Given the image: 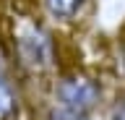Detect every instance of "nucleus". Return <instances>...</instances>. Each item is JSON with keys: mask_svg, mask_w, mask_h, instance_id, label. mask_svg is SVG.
<instances>
[{"mask_svg": "<svg viewBox=\"0 0 125 120\" xmlns=\"http://www.w3.org/2000/svg\"><path fill=\"white\" fill-rule=\"evenodd\" d=\"M8 55H10V63L18 71L21 81L39 78L47 86V81L60 71L57 39L50 32V26L34 16L13 18L10 39H8Z\"/></svg>", "mask_w": 125, "mask_h": 120, "instance_id": "nucleus-1", "label": "nucleus"}, {"mask_svg": "<svg viewBox=\"0 0 125 120\" xmlns=\"http://www.w3.org/2000/svg\"><path fill=\"white\" fill-rule=\"evenodd\" d=\"M104 104V84L83 68H60L47 81L39 120H73L94 115Z\"/></svg>", "mask_w": 125, "mask_h": 120, "instance_id": "nucleus-2", "label": "nucleus"}, {"mask_svg": "<svg viewBox=\"0 0 125 120\" xmlns=\"http://www.w3.org/2000/svg\"><path fill=\"white\" fill-rule=\"evenodd\" d=\"M23 81L10 63L8 50L0 47V120H21Z\"/></svg>", "mask_w": 125, "mask_h": 120, "instance_id": "nucleus-3", "label": "nucleus"}, {"mask_svg": "<svg viewBox=\"0 0 125 120\" xmlns=\"http://www.w3.org/2000/svg\"><path fill=\"white\" fill-rule=\"evenodd\" d=\"M89 0H39L42 13L52 24H73L83 13Z\"/></svg>", "mask_w": 125, "mask_h": 120, "instance_id": "nucleus-4", "label": "nucleus"}, {"mask_svg": "<svg viewBox=\"0 0 125 120\" xmlns=\"http://www.w3.org/2000/svg\"><path fill=\"white\" fill-rule=\"evenodd\" d=\"M104 120H125V89H120L107 104Z\"/></svg>", "mask_w": 125, "mask_h": 120, "instance_id": "nucleus-5", "label": "nucleus"}, {"mask_svg": "<svg viewBox=\"0 0 125 120\" xmlns=\"http://www.w3.org/2000/svg\"><path fill=\"white\" fill-rule=\"evenodd\" d=\"M120 55H123V63H125V39L120 42Z\"/></svg>", "mask_w": 125, "mask_h": 120, "instance_id": "nucleus-6", "label": "nucleus"}, {"mask_svg": "<svg viewBox=\"0 0 125 120\" xmlns=\"http://www.w3.org/2000/svg\"><path fill=\"white\" fill-rule=\"evenodd\" d=\"M73 120H96L94 115H83V118H73Z\"/></svg>", "mask_w": 125, "mask_h": 120, "instance_id": "nucleus-7", "label": "nucleus"}]
</instances>
